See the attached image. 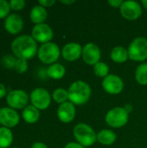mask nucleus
<instances>
[{"label":"nucleus","mask_w":147,"mask_h":148,"mask_svg":"<svg viewBox=\"0 0 147 148\" xmlns=\"http://www.w3.org/2000/svg\"><path fill=\"white\" fill-rule=\"evenodd\" d=\"M128 118V111L124 108L117 107L107 113L105 120L108 126L114 128H120L124 127L127 123Z\"/></svg>","instance_id":"5"},{"label":"nucleus","mask_w":147,"mask_h":148,"mask_svg":"<svg viewBox=\"0 0 147 148\" xmlns=\"http://www.w3.org/2000/svg\"><path fill=\"white\" fill-rule=\"evenodd\" d=\"M23 27V21L21 16H19L16 13H12L10 14L4 21V28L5 29L12 34L16 35L19 33Z\"/></svg>","instance_id":"14"},{"label":"nucleus","mask_w":147,"mask_h":148,"mask_svg":"<svg viewBox=\"0 0 147 148\" xmlns=\"http://www.w3.org/2000/svg\"><path fill=\"white\" fill-rule=\"evenodd\" d=\"M6 95V88L3 83H0V99Z\"/></svg>","instance_id":"33"},{"label":"nucleus","mask_w":147,"mask_h":148,"mask_svg":"<svg viewBox=\"0 0 147 148\" xmlns=\"http://www.w3.org/2000/svg\"><path fill=\"white\" fill-rule=\"evenodd\" d=\"M141 3H142L143 6H144V7H145V8L147 10V0H143Z\"/></svg>","instance_id":"36"},{"label":"nucleus","mask_w":147,"mask_h":148,"mask_svg":"<svg viewBox=\"0 0 147 148\" xmlns=\"http://www.w3.org/2000/svg\"><path fill=\"white\" fill-rule=\"evenodd\" d=\"M66 69L63 65L61 63H54L51 64L47 69V75L49 77L54 79V80H60L62 79L65 75Z\"/></svg>","instance_id":"21"},{"label":"nucleus","mask_w":147,"mask_h":148,"mask_svg":"<svg viewBox=\"0 0 147 148\" xmlns=\"http://www.w3.org/2000/svg\"><path fill=\"white\" fill-rule=\"evenodd\" d=\"M94 71L96 76L101 77V78H105L108 75V72H109V68L108 66L105 63V62H98L97 64H95L94 66Z\"/></svg>","instance_id":"25"},{"label":"nucleus","mask_w":147,"mask_h":148,"mask_svg":"<svg viewBox=\"0 0 147 148\" xmlns=\"http://www.w3.org/2000/svg\"><path fill=\"white\" fill-rule=\"evenodd\" d=\"M97 140L104 146H110L116 140V134L112 130L102 129L97 134Z\"/></svg>","instance_id":"20"},{"label":"nucleus","mask_w":147,"mask_h":148,"mask_svg":"<svg viewBox=\"0 0 147 148\" xmlns=\"http://www.w3.org/2000/svg\"><path fill=\"white\" fill-rule=\"evenodd\" d=\"M82 49L83 48L79 43L69 42L63 47L62 50V56L65 60L68 62H74L81 56Z\"/></svg>","instance_id":"16"},{"label":"nucleus","mask_w":147,"mask_h":148,"mask_svg":"<svg viewBox=\"0 0 147 148\" xmlns=\"http://www.w3.org/2000/svg\"><path fill=\"white\" fill-rule=\"evenodd\" d=\"M28 69V62L27 60H23V59H16V65H15V70L19 73V74H23L24 72H26Z\"/></svg>","instance_id":"26"},{"label":"nucleus","mask_w":147,"mask_h":148,"mask_svg":"<svg viewBox=\"0 0 147 148\" xmlns=\"http://www.w3.org/2000/svg\"><path fill=\"white\" fill-rule=\"evenodd\" d=\"M19 114L10 108H3L0 109V124L4 127L10 128L16 127L19 122Z\"/></svg>","instance_id":"13"},{"label":"nucleus","mask_w":147,"mask_h":148,"mask_svg":"<svg viewBox=\"0 0 147 148\" xmlns=\"http://www.w3.org/2000/svg\"><path fill=\"white\" fill-rule=\"evenodd\" d=\"M101 56V53L100 48L93 42L86 44L82 49V59L88 65L94 66L95 64L100 62Z\"/></svg>","instance_id":"12"},{"label":"nucleus","mask_w":147,"mask_h":148,"mask_svg":"<svg viewBox=\"0 0 147 148\" xmlns=\"http://www.w3.org/2000/svg\"><path fill=\"white\" fill-rule=\"evenodd\" d=\"M22 114H23V120L27 123H29V124L36 123L39 120V118H40V112H39V110L36 108H35L33 105L27 106L23 109Z\"/></svg>","instance_id":"19"},{"label":"nucleus","mask_w":147,"mask_h":148,"mask_svg":"<svg viewBox=\"0 0 147 148\" xmlns=\"http://www.w3.org/2000/svg\"><path fill=\"white\" fill-rule=\"evenodd\" d=\"M60 2H61L62 3H65V4H72V3H75V1H74V0H71V1H69V0H68V1H64V0L62 1H62H60Z\"/></svg>","instance_id":"35"},{"label":"nucleus","mask_w":147,"mask_h":148,"mask_svg":"<svg viewBox=\"0 0 147 148\" xmlns=\"http://www.w3.org/2000/svg\"><path fill=\"white\" fill-rule=\"evenodd\" d=\"M103 89L110 95H118L124 88L122 79L116 75H108L102 81Z\"/></svg>","instance_id":"10"},{"label":"nucleus","mask_w":147,"mask_h":148,"mask_svg":"<svg viewBox=\"0 0 147 148\" xmlns=\"http://www.w3.org/2000/svg\"><path fill=\"white\" fill-rule=\"evenodd\" d=\"M135 79L140 85H147V63H141L137 67L135 72Z\"/></svg>","instance_id":"23"},{"label":"nucleus","mask_w":147,"mask_h":148,"mask_svg":"<svg viewBox=\"0 0 147 148\" xmlns=\"http://www.w3.org/2000/svg\"><path fill=\"white\" fill-rule=\"evenodd\" d=\"M16 62V59H15L14 57H12V56H10V55H7L6 56H4V57L3 58V65H4L6 68H8V69H12V68L15 69Z\"/></svg>","instance_id":"29"},{"label":"nucleus","mask_w":147,"mask_h":148,"mask_svg":"<svg viewBox=\"0 0 147 148\" xmlns=\"http://www.w3.org/2000/svg\"><path fill=\"white\" fill-rule=\"evenodd\" d=\"M10 3L6 0H0V18L7 17L10 13Z\"/></svg>","instance_id":"27"},{"label":"nucleus","mask_w":147,"mask_h":148,"mask_svg":"<svg viewBox=\"0 0 147 148\" xmlns=\"http://www.w3.org/2000/svg\"><path fill=\"white\" fill-rule=\"evenodd\" d=\"M11 50L14 55L23 60L33 58L38 52L36 41L32 36H20L14 39L11 43Z\"/></svg>","instance_id":"1"},{"label":"nucleus","mask_w":147,"mask_h":148,"mask_svg":"<svg viewBox=\"0 0 147 148\" xmlns=\"http://www.w3.org/2000/svg\"><path fill=\"white\" fill-rule=\"evenodd\" d=\"M120 10L122 16L130 21L138 19L142 14L141 6L136 1H124Z\"/></svg>","instance_id":"9"},{"label":"nucleus","mask_w":147,"mask_h":148,"mask_svg":"<svg viewBox=\"0 0 147 148\" xmlns=\"http://www.w3.org/2000/svg\"><path fill=\"white\" fill-rule=\"evenodd\" d=\"M31 148H48V147L44 144V143H42V142H36L32 145V147Z\"/></svg>","instance_id":"34"},{"label":"nucleus","mask_w":147,"mask_h":148,"mask_svg":"<svg viewBox=\"0 0 147 148\" xmlns=\"http://www.w3.org/2000/svg\"><path fill=\"white\" fill-rule=\"evenodd\" d=\"M129 58L135 62H144L147 59V39L145 37L135 38L128 47Z\"/></svg>","instance_id":"6"},{"label":"nucleus","mask_w":147,"mask_h":148,"mask_svg":"<svg viewBox=\"0 0 147 148\" xmlns=\"http://www.w3.org/2000/svg\"><path fill=\"white\" fill-rule=\"evenodd\" d=\"M6 101L12 109H22L27 107L29 95L23 90L16 89L10 91L6 96Z\"/></svg>","instance_id":"8"},{"label":"nucleus","mask_w":147,"mask_h":148,"mask_svg":"<svg viewBox=\"0 0 147 148\" xmlns=\"http://www.w3.org/2000/svg\"><path fill=\"white\" fill-rule=\"evenodd\" d=\"M10 9L14 10H21L24 8L26 3L24 0H10L9 2Z\"/></svg>","instance_id":"28"},{"label":"nucleus","mask_w":147,"mask_h":148,"mask_svg":"<svg viewBox=\"0 0 147 148\" xmlns=\"http://www.w3.org/2000/svg\"><path fill=\"white\" fill-rule=\"evenodd\" d=\"M74 136L77 143L84 147L93 146L97 140V134L94 130L86 123H79L74 128Z\"/></svg>","instance_id":"3"},{"label":"nucleus","mask_w":147,"mask_h":148,"mask_svg":"<svg viewBox=\"0 0 147 148\" xmlns=\"http://www.w3.org/2000/svg\"><path fill=\"white\" fill-rule=\"evenodd\" d=\"M57 116L63 123L71 122L75 117V107L70 101L61 104L57 109Z\"/></svg>","instance_id":"15"},{"label":"nucleus","mask_w":147,"mask_h":148,"mask_svg":"<svg viewBox=\"0 0 147 148\" xmlns=\"http://www.w3.org/2000/svg\"><path fill=\"white\" fill-rule=\"evenodd\" d=\"M15 148H16V147H15Z\"/></svg>","instance_id":"37"},{"label":"nucleus","mask_w":147,"mask_h":148,"mask_svg":"<svg viewBox=\"0 0 147 148\" xmlns=\"http://www.w3.org/2000/svg\"><path fill=\"white\" fill-rule=\"evenodd\" d=\"M110 56H111V59L114 62L123 63V62H126L127 59L129 58L128 50L122 46H117L112 49Z\"/></svg>","instance_id":"18"},{"label":"nucleus","mask_w":147,"mask_h":148,"mask_svg":"<svg viewBox=\"0 0 147 148\" xmlns=\"http://www.w3.org/2000/svg\"><path fill=\"white\" fill-rule=\"evenodd\" d=\"M13 141V134L10 128L0 127V148L9 147Z\"/></svg>","instance_id":"22"},{"label":"nucleus","mask_w":147,"mask_h":148,"mask_svg":"<svg viewBox=\"0 0 147 148\" xmlns=\"http://www.w3.org/2000/svg\"><path fill=\"white\" fill-rule=\"evenodd\" d=\"M30 101L32 105L38 110H44L49 107L51 96L45 88H36L30 94Z\"/></svg>","instance_id":"7"},{"label":"nucleus","mask_w":147,"mask_h":148,"mask_svg":"<svg viewBox=\"0 0 147 148\" xmlns=\"http://www.w3.org/2000/svg\"><path fill=\"white\" fill-rule=\"evenodd\" d=\"M52 97L55 102H57L61 105V104L66 102L67 100H68V90H66L64 88H56L53 92Z\"/></svg>","instance_id":"24"},{"label":"nucleus","mask_w":147,"mask_h":148,"mask_svg":"<svg viewBox=\"0 0 147 148\" xmlns=\"http://www.w3.org/2000/svg\"><path fill=\"white\" fill-rule=\"evenodd\" d=\"M29 16L32 23L36 24H41L44 23V21L47 19L48 12L44 7L41 5H36L31 9Z\"/></svg>","instance_id":"17"},{"label":"nucleus","mask_w":147,"mask_h":148,"mask_svg":"<svg viewBox=\"0 0 147 148\" xmlns=\"http://www.w3.org/2000/svg\"><path fill=\"white\" fill-rule=\"evenodd\" d=\"M64 148H85L83 146H81V144L77 143V142H70L68 143Z\"/></svg>","instance_id":"32"},{"label":"nucleus","mask_w":147,"mask_h":148,"mask_svg":"<svg viewBox=\"0 0 147 148\" xmlns=\"http://www.w3.org/2000/svg\"><path fill=\"white\" fill-rule=\"evenodd\" d=\"M61 54L59 46L52 42L42 44L37 52L39 60L45 64H54Z\"/></svg>","instance_id":"4"},{"label":"nucleus","mask_w":147,"mask_h":148,"mask_svg":"<svg viewBox=\"0 0 147 148\" xmlns=\"http://www.w3.org/2000/svg\"><path fill=\"white\" fill-rule=\"evenodd\" d=\"M39 5L42 6V7H50L53 4H55V0H39L38 1Z\"/></svg>","instance_id":"30"},{"label":"nucleus","mask_w":147,"mask_h":148,"mask_svg":"<svg viewBox=\"0 0 147 148\" xmlns=\"http://www.w3.org/2000/svg\"><path fill=\"white\" fill-rule=\"evenodd\" d=\"M124 1L122 0H109L108 4L113 8H120Z\"/></svg>","instance_id":"31"},{"label":"nucleus","mask_w":147,"mask_h":148,"mask_svg":"<svg viewBox=\"0 0 147 148\" xmlns=\"http://www.w3.org/2000/svg\"><path fill=\"white\" fill-rule=\"evenodd\" d=\"M68 100L74 105H83L86 104L92 95L90 86L83 81H76L73 82L68 90Z\"/></svg>","instance_id":"2"},{"label":"nucleus","mask_w":147,"mask_h":148,"mask_svg":"<svg viewBox=\"0 0 147 148\" xmlns=\"http://www.w3.org/2000/svg\"><path fill=\"white\" fill-rule=\"evenodd\" d=\"M32 37L42 44L49 42L53 38V30L49 25L46 23L36 24L31 32Z\"/></svg>","instance_id":"11"}]
</instances>
